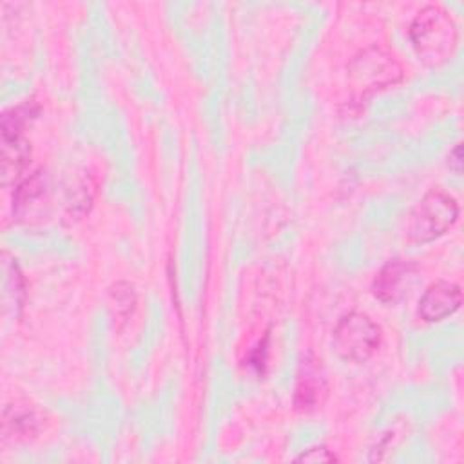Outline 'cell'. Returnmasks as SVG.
Here are the masks:
<instances>
[{
	"instance_id": "277c9868",
	"label": "cell",
	"mask_w": 464,
	"mask_h": 464,
	"mask_svg": "<svg viewBox=\"0 0 464 464\" xmlns=\"http://www.w3.org/2000/svg\"><path fill=\"white\" fill-rule=\"evenodd\" d=\"M381 343L379 327L361 312L345 316L334 330V348L345 361L365 363Z\"/></svg>"
},
{
	"instance_id": "30bf717a",
	"label": "cell",
	"mask_w": 464,
	"mask_h": 464,
	"mask_svg": "<svg viewBox=\"0 0 464 464\" xmlns=\"http://www.w3.org/2000/svg\"><path fill=\"white\" fill-rule=\"evenodd\" d=\"M5 289H6V298L12 296V303L17 309H21L23 296H24V282H23L17 264L5 262Z\"/></svg>"
},
{
	"instance_id": "6da1fadb",
	"label": "cell",
	"mask_w": 464,
	"mask_h": 464,
	"mask_svg": "<svg viewBox=\"0 0 464 464\" xmlns=\"http://www.w3.org/2000/svg\"><path fill=\"white\" fill-rule=\"evenodd\" d=\"M410 39L417 55L430 66L446 62L457 48V26L451 17L437 8H424L410 28Z\"/></svg>"
},
{
	"instance_id": "5b68a950",
	"label": "cell",
	"mask_w": 464,
	"mask_h": 464,
	"mask_svg": "<svg viewBox=\"0 0 464 464\" xmlns=\"http://www.w3.org/2000/svg\"><path fill=\"white\" fill-rule=\"evenodd\" d=\"M462 303V292L455 283H432L419 302V316L426 323L442 321L455 314Z\"/></svg>"
},
{
	"instance_id": "9c48e42d",
	"label": "cell",
	"mask_w": 464,
	"mask_h": 464,
	"mask_svg": "<svg viewBox=\"0 0 464 464\" xmlns=\"http://www.w3.org/2000/svg\"><path fill=\"white\" fill-rule=\"evenodd\" d=\"M30 162V145L24 142L21 136L15 138H5V160H3V169H5V178L8 181L10 176L19 178L23 171L26 169Z\"/></svg>"
},
{
	"instance_id": "7a4b0ae2",
	"label": "cell",
	"mask_w": 464,
	"mask_h": 464,
	"mask_svg": "<svg viewBox=\"0 0 464 464\" xmlns=\"http://www.w3.org/2000/svg\"><path fill=\"white\" fill-rule=\"evenodd\" d=\"M459 216L453 196L441 189L430 190L413 209L408 219V237L415 244H428L448 232Z\"/></svg>"
},
{
	"instance_id": "3957f363",
	"label": "cell",
	"mask_w": 464,
	"mask_h": 464,
	"mask_svg": "<svg viewBox=\"0 0 464 464\" xmlns=\"http://www.w3.org/2000/svg\"><path fill=\"white\" fill-rule=\"evenodd\" d=\"M348 79L359 97L395 86L403 79L399 62L381 48H370L357 55L348 66Z\"/></svg>"
},
{
	"instance_id": "7c38bea8",
	"label": "cell",
	"mask_w": 464,
	"mask_h": 464,
	"mask_svg": "<svg viewBox=\"0 0 464 464\" xmlns=\"http://www.w3.org/2000/svg\"><path fill=\"white\" fill-rule=\"evenodd\" d=\"M124 285H116L113 291V302L116 303V311H120L122 307L125 309V312L131 311L133 303H135V296H133V289L125 285V291H122Z\"/></svg>"
},
{
	"instance_id": "4fadbf2b",
	"label": "cell",
	"mask_w": 464,
	"mask_h": 464,
	"mask_svg": "<svg viewBox=\"0 0 464 464\" xmlns=\"http://www.w3.org/2000/svg\"><path fill=\"white\" fill-rule=\"evenodd\" d=\"M450 158H451V160H450V163H455V167H453V169H455V172H459V171H460V160H459V158H460V145H457V147H455V151L451 153V156H450Z\"/></svg>"
},
{
	"instance_id": "52a82bcc",
	"label": "cell",
	"mask_w": 464,
	"mask_h": 464,
	"mask_svg": "<svg viewBox=\"0 0 464 464\" xmlns=\"http://www.w3.org/2000/svg\"><path fill=\"white\" fill-rule=\"evenodd\" d=\"M318 361H303L298 381L296 403L300 408H312L320 403V395L325 392V381L320 376Z\"/></svg>"
},
{
	"instance_id": "8fae6325",
	"label": "cell",
	"mask_w": 464,
	"mask_h": 464,
	"mask_svg": "<svg viewBox=\"0 0 464 464\" xmlns=\"http://www.w3.org/2000/svg\"><path fill=\"white\" fill-rule=\"evenodd\" d=\"M298 460H302V462H312V464H318V462H334V460H336V455L330 453L325 446H316V448L307 450L303 455H300Z\"/></svg>"
},
{
	"instance_id": "ba28073f",
	"label": "cell",
	"mask_w": 464,
	"mask_h": 464,
	"mask_svg": "<svg viewBox=\"0 0 464 464\" xmlns=\"http://www.w3.org/2000/svg\"><path fill=\"white\" fill-rule=\"evenodd\" d=\"M408 271H410V265L403 264L401 260L388 262L374 282V294L385 303L395 302L401 292V283L408 274Z\"/></svg>"
},
{
	"instance_id": "8992f818",
	"label": "cell",
	"mask_w": 464,
	"mask_h": 464,
	"mask_svg": "<svg viewBox=\"0 0 464 464\" xmlns=\"http://www.w3.org/2000/svg\"><path fill=\"white\" fill-rule=\"evenodd\" d=\"M39 415L30 404L14 403L5 412V437L26 439L39 428Z\"/></svg>"
}]
</instances>
